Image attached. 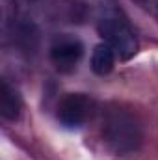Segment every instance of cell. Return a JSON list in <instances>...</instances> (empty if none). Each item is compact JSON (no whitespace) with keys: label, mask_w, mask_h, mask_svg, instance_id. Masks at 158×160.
<instances>
[{"label":"cell","mask_w":158,"mask_h":160,"mask_svg":"<svg viewBox=\"0 0 158 160\" xmlns=\"http://www.w3.org/2000/svg\"><path fill=\"white\" fill-rule=\"evenodd\" d=\"M102 138L116 155H130L138 151L143 140L141 121L136 112L123 104H110L102 112Z\"/></svg>","instance_id":"6da1fadb"},{"label":"cell","mask_w":158,"mask_h":160,"mask_svg":"<svg viewBox=\"0 0 158 160\" xmlns=\"http://www.w3.org/2000/svg\"><path fill=\"white\" fill-rule=\"evenodd\" d=\"M99 34L106 45L114 48L121 60H128L138 52V38L128 24V21L119 13L117 9H106L99 17Z\"/></svg>","instance_id":"7a4b0ae2"},{"label":"cell","mask_w":158,"mask_h":160,"mask_svg":"<svg viewBox=\"0 0 158 160\" xmlns=\"http://www.w3.org/2000/svg\"><path fill=\"white\" fill-rule=\"evenodd\" d=\"M97 112V102L87 93H67L56 110V118L65 128H80Z\"/></svg>","instance_id":"3957f363"},{"label":"cell","mask_w":158,"mask_h":160,"mask_svg":"<svg viewBox=\"0 0 158 160\" xmlns=\"http://www.w3.org/2000/svg\"><path fill=\"white\" fill-rule=\"evenodd\" d=\"M50 62L62 73H71L77 69L78 62L84 56V45L78 38L73 36H58L50 45Z\"/></svg>","instance_id":"277c9868"},{"label":"cell","mask_w":158,"mask_h":160,"mask_svg":"<svg viewBox=\"0 0 158 160\" xmlns=\"http://www.w3.org/2000/svg\"><path fill=\"white\" fill-rule=\"evenodd\" d=\"M22 101L15 86L4 78L0 82V116L7 121H17L21 118Z\"/></svg>","instance_id":"5b68a950"},{"label":"cell","mask_w":158,"mask_h":160,"mask_svg":"<svg viewBox=\"0 0 158 160\" xmlns=\"http://www.w3.org/2000/svg\"><path fill=\"white\" fill-rule=\"evenodd\" d=\"M116 58L117 54L114 52V48L106 43H101L93 48L91 52V60H89V65H91V71L99 77H104L108 73H112L114 65H116Z\"/></svg>","instance_id":"8992f818"}]
</instances>
